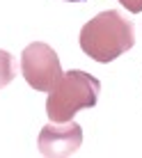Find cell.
<instances>
[{
  "label": "cell",
  "mask_w": 142,
  "mask_h": 158,
  "mask_svg": "<svg viewBox=\"0 0 142 158\" xmlns=\"http://www.w3.org/2000/svg\"><path fill=\"white\" fill-rule=\"evenodd\" d=\"M80 48L94 62L108 64L131 51L135 44V25L117 9L96 14L80 30Z\"/></svg>",
  "instance_id": "obj_1"
},
{
  "label": "cell",
  "mask_w": 142,
  "mask_h": 158,
  "mask_svg": "<svg viewBox=\"0 0 142 158\" xmlns=\"http://www.w3.org/2000/svg\"><path fill=\"white\" fill-rule=\"evenodd\" d=\"M99 92H101V83L92 73L71 69V71L62 73V78L55 83V87L48 92L46 115L55 124L71 122L78 110L96 106Z\"/></svg>",
  "instance_id": "obj_2"
},
{
  "label": "cell",
  "mask_w": 142,
  "mask_h": 158,
  "mask_svg": "<svg viewBox=\"0 0 142 158\" xmlns=\"http://www.w3.org/2000/svg\"><path fill=\"white\" fill-rule=\"evenodd\" d=\"M21 73L32 89L51 92L64 71L60 67V57L53 51V46L44 41H35L25 46L21 53Z\"/></svg>",
  "instance_id": "obj_3"
},
{
  "label": "cell",
  "mask_w": 142,
  "mask_h": 158,
  "mask_svg": "<svg viewBox=\"0 0 142 158\" xmlns=\"http://www.w3.org/2000/svg\"><path fill=\"white\" fill-rule=\"evenodd\" d=\"M83 144V128L80 124H76L73 119L64 124H46L39 131V138H37V147H39V154L46 158H67L73 156L76 151Z\"/></svg>",
  "instance_id": "obj_4"
},
{
  "label": "cell",
  "mask_w": 142,
  "mask_h": 158,
  "mask_svg": "<svg viewBox=\"0 0 142 158\" xmlns=\"http://www.w3.org/2000/svg\"><path fill=\"white\" fill-rule=\"evenodd\" d=\"M16 78V67H14V57L12 53L0 48V89L7 87L12 80Z\"/></svg>",
  "instance_id": "obj_5"
},
{
  "label": "cell",
  "mask_w": 142,
  "mask_h": 158,
  "mask_svg": "<svg viewBox=\"0 0 142 158\" xmlns=\"http://www.w3.org/2000/svg\"><path fill=\"white\" fill-rule=\"evenodd\" d=\"M131 14H140L142 12V0H119Z\"/></svg>",
  "instance_id": "obj_6"
},
{
  "label": "cell",
  "mask_w": 142,
  "mask_h": 158,
  "mask_svg": "<svg viewBox=\"0 0 142 158\" xmlns=\"http://www.w3.org/2000/svg\"><path fill=\"white\" fill-rule=\"evenodd\" d=\"M64 2H87V0H64Z\"/></svg>",
  "instance_id": "obj_7"
}]
</instances>
